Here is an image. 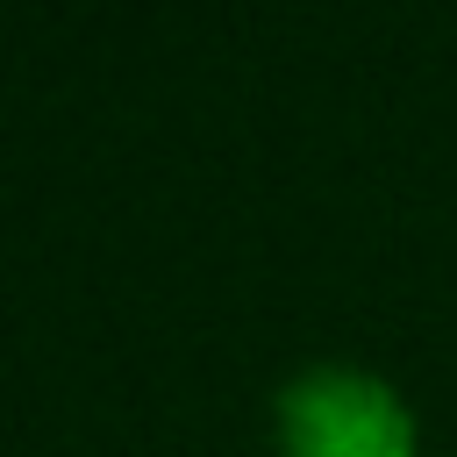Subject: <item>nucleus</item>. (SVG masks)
Segmentation results:
<instances>
[{"label":"nucleus","instance_id":"nucleus-1","mask_svg":"<svg viewBox=\"0 0 457 457\" xmlns=\"http://www.w3.org/2000/svg\"><path fill=\"white\" fill-rule=\"evenodd\" d=\"M278 457H414V414L378 371L314 364L278 393Z\"/></svg>","mask_w":457,"mask_h":457}]
</instances>
